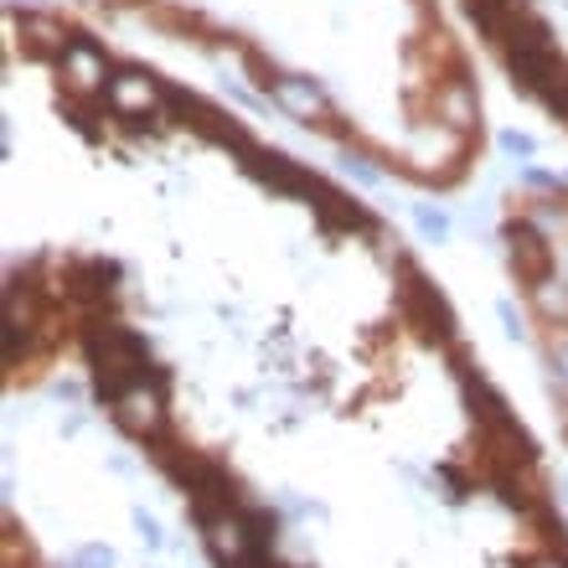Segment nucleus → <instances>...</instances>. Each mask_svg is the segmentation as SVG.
<instances>
[{"mask_svg": "<svg viewBox=\"0 0 568 568\" xmlns=\"http://www.w3.org/2000/svg\"><path fill=\"white\" fill-rule=\"evenodd\" d=\"M274 99H280V104H290V109H305V114H311V109H321V93H315L311 83H300V78H280V83H274Z\"/></svg>", "mask_w": 568, "mask_h": 568, "instance_id": "nucleus-1", "label": "nucleus"}, {"mask_svg": "<svg viewBox=\"0 0 568 568\" xmlns=\"http://www.w3.org/2000/svg\"><path fill=\"white\" fill-rule=\"evenodd\" d=\"M414 217H419V227H424V233H429V239H445V233H449V223H445V217H439V212H434V207H419V212H414Z\"/></svg>", "mask_w": 568, "mask_h": 568, "instance_id": "nucleus-2", "label": "nucleus"}, {"mask_svg": "<svg viewBox=\"0 0 568 568\" xmlns=\"http://www.w3.org/2000/svg\"><path fill=\"white\" fill-rule=\"evenodd\" d=\"M78 568H114V554H109V548H83Z\"/></svg>", "mask_w": 568, "mask_h": 568, "instance_id": "nucleus-3", "label": "nucleus"}, {"mask_svg": "<svg viewBox=\"0 0 568 568\" xmlns=\"http://www.w3.org/2000/svg\"><path fill=\"white\" fill-rule=\"evenodd\" d=\"M501 145H507L511 155H532V140H527V135H517V130H511V135H501Z\"/></svg>", "mask_w": 568, "mask_h": 568, "instance_id": "nucleus-4", "label": "nucleus"}]
</instances>
